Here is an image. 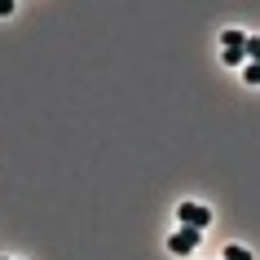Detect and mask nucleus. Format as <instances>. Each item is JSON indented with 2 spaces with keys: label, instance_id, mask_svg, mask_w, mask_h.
I'll use <instances>...</instances> for the list:
<instances>
[{
  "label": "nucleus",
  "instance_id": "1",
  "mask_svg": "<svg viewBox=\"0 0 260 260\" xmlns=\"http://www.w3.org/2000/svg\"><path fill=\"white\" fill-rule=\"evenodd\" d=\"M177 225L203 234L207 225H212V207H203V203H181V207H177Z\"/></svg>",
  "mask_w": 260,
  "mask_h": 260
},
{
  "label": "nucleus",
  "instance_id": "2",
  "mask_svg": "<svg viewBox=\"0 0 260 260\" xmlns=\"http://www.w3.org/2000/svg\"><path fill=\"white\" fill-rule=\"evenodd\" d=\"M199 238H203L199 230H185V225H177V234L168 238V251H172V256H190V251H199Z\"/></svg>",
  "mask_w": 260,
  "mask_h": 260
},
{
  "label": "nucleus",
  "instance_id": "3",
  "mask_svg": "<svg viewBox=\"0 0 260 260\" xmlns=\"http://www.w3.org/2000/svg\"><path fill=\"white\" fill-rule=\"evenodd\" d=\"M220 49H247V36L238 27H230L225 36H220Z\"/></svg>",
  "mask_w": 260,
  "mask_h": 260
},
{
  "label": "nucleus",
  "instance_id": "4",
  "mask_svg": "<svg viewBox=\"0 0 260 260\" xmlns=\"http://www.w3.org/2000/svg\"><path fill=\"white\" fill-rule=\"evenodd\" d=\"M220 62H225V67H238V71H243V67H247V53H243V49H220Z\"/></svg>",
  "mask_w": 260,
  "mask_h": 260
},
{
  "label": "nucleus",
  "instance_id": "5",
  "mask_svg": "<svg viewBox=\"0 0 260 260\" xmlns=\"http://www.w3.org/2000/svg\"><path fill=\"white\" fill-rule=\"evenodd\" d=\"M243 53H247V62H256V67H260V40H256V36H247V49H243Z\"/></svg>",
  "mask_w": 260,
  "mask_h": 260
},
{
  "label": "nucleus",
  "instance_id": "6",
  "mask_svg": "<svg viewBox=\"0 0 260 260\" xmlns=\"http://www.w3.org/2000/svg\"><path fill=\"white\" fill-rule=\"evenodd\" d=\"M225 260H251V251L238 247V243H230V247H225Z\"/></svg>",
  "mask_w": 260,
  "mask_h": 260
},
{
  "label": "nucleus",
  "instance_id": "7",
  "mask_svg": "<svg viewBox=\"0 0 260 260\" xmlns=\"http://www.w3.org/2000/svg\"><path fill=\"white\" fill-rule=\"evenodd\" d=\"M243 80H247V84H256V88H260V67H256V62H247V67H243Z\"/></svg>",
  "mask_w": 260,
  "mask_h": 260
},
{
  "label": "nucleus",
  "instance_id": "8",
  "mask_svg": "<svg viewBox=\"0 0 260 260\" xmlns=\"http://www.w3.org/2000/svg\"><path fill=\"white\" fill-rule=\"evenodd\" d=\"M14 14V0H0V18H9Z\"/></svg>",
  "mask_w": 260,
  "mask_h": 260
}]
</instances>
